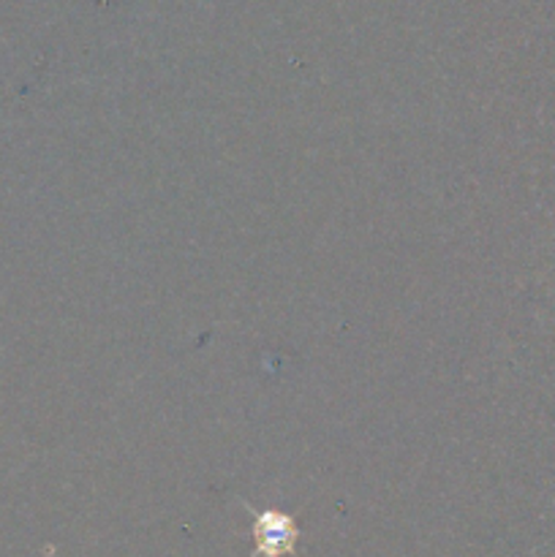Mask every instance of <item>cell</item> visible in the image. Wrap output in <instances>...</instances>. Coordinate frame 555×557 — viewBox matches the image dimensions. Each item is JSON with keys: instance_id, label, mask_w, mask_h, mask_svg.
<instances>
[{"instance_id": "cell-1", "label": "cell", "mask_w": 555, "mask_h": 557, "mask_svg": "<svg viewBox=\"0 0 555 557\" xmlns=\"http://www.w3.org/2000/svg\"><path fill=\"white\" fill-rule=\"evenodd\" d=\"M256 528H259V549L264 555L275 557V555L286 553V549H292L294 525L288 517L264 515V517H259Z\"/></svg>"}]
</instances>
